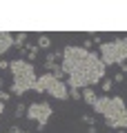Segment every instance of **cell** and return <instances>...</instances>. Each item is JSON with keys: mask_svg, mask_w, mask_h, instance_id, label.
<instances>
[{"mask_svg": "<svg viewBox=\"0 0 127 133\" xmlns=\"http://www.w3.org/2000/svg\"><path fill=\"white\" fill-rule=\"evenodd\" d=\"M105 71H107V66L100 62V56L89 51L87 58L69 73V89H85V87L96 84L103 80Z\"/></svg>", "mask_w": 127, "mask_h": 133, "instance_id": "6da1fadb", "label": "cell"}, {"mask_svg": "<svg viewBox=\"0 0 127 133\" xmlns=\"http://www.w3.org/2000/svg\"><path fill=\"white\" fill-rule=\"evenodd\" d=\"M9 71L14 76V82H11V93L22 95L27 91H33L36 87V69L29 60H22V58H16V60L9 62Z\"/></svg>", "mask_w": 127, "mask_h": 133, "instance_id": "7a4b0ae2", "label": "cell"}, {"mask_svg": "<svg viewBox=\"0 0 127 133\" xmlns=\"http://www.w3.org/2000/svg\"><path fill=\"white\" fill-rule=\"evenodd\" d=\"M98 56L105 66L127 62V36L118 38V40H112V42H103L98 49Z\"/></svg>", "mask_w": 127, "mask_h": 133, "instance_id": "3957f363", "label": "cell"}, {"mask_svg": "<svg viewBox=\"0 0 127 133\" xmlns=\"http://www.w3.org/2000/svg\"><path fill=\"white\" fill-rule=\"evenodd\" d=\"M33 91H38V93H47L51 95V98L56 100H67L69 98V89H67V84L62 80H58V78H54V73L45 71L42 76L36 78V87H33Z\"/></svg>", "mask_w": 127, "mask_h": 133, "instance_id": "277c9868", "label": "cell"}, {"mask_svg": "<svg viewBox=\"0 0 127 133\" xmlns=\"http://www.w3.org/2000/svg\"><path fill=\"white\" fill-rule=\"evenodd\" d=\"M103 118H105V122H107L109 129H118V131L127 129V107H125V102H123L120 95H114L112 98L109 111L103 115Z\"/></svg>", "mask_w": 127, "mask_h": 133, "instance_id": "5b68a950", "label": "cell"}, {"mask_svg": "<svg viewBox=\"0 0 127 133\" xmlns=\"http://www.w3.org/2000/svg\"><path fill=\"white\" fill-rule=\"evenodd\" d=\"M87 49H83V47H71V44H67L65 49H62V71H65V76H69L71 71H74L76 66L80 64V62L87 58Z\"/></svg>", "mask_w": 127, "mask_h": 133, "instance_id": "8992f818", "label": "cell"}, {"mask_svg": "<svg viewBox=\"0 0 127 133\" xmlns=\"http://www.w3.org/2000/svg\"><path fill=\"white\" fill-rule=\"evenodd\" d=\"M51 107L47 104V102H33V104L27 107V111H25V115H27L29 120H33V122L40 127V131L45 129V124L49 122V118H51Z\"/></svg>", "mask_w": 127, "mask_h": 133, "instance_id": "52a82bcc", "label": "cell"}, {"mask_svg": "<svg viewBox=\"0 0 127 133\" xmlns=\"http://www.w3.org/2000/svg\"><path fill=\"white\" fill-rule=\"evenodd\" d=\"M109 104H112V98H107V95H100V98H96V102L91 104V109H94L98 115H105V113L109 111Z\"/></svg>", "mask_w": 127, "mask_h": 133, "instance_id": "ba28073f", "label": "cell"}, {"mask_svg": "<svg viewBox=\"0 0 127 133\" xmlns=\"http://www.w3.org/2000/svg\"><path fill=\"white\" fill-rule=\"evenodd\" d=\"M11 47H14V36L9 31H0V56H5Z\"/></svg>", "mask_w": 127, "mask_h": 133, "instance_id": "9c48e42d", "label": "cell"}, {"mask_svg": "<svg viewBox=\"0 0 127 133\" xmlns=\"http://www.w3.org/2000/svg\"><path fill=\"white\" fill-rule=\"evenodd\" d=\"M96 98H98V95L94 93V89H91V87H85V89L80 91V100H83V102H87V104H94Z\"/></svg>", "mask_w": 127, "mask_h": 133, "instance_id": "30bf717a", "label": "cell"}, {"mask_svg": "<svg viewBox=\"0 0 127 133\" xmlns=\"http://www.w3.org/2000/svg\"><path fill=\"white\" fill-rule=\"evenodd\" d=\"M25 40H27V33H25V31H20V33H16V36H14V44H18V47H22Z\"/></svg>", "mask_w": 127, "mask_h": 133, "instance_id": "8fae6325", "label": "cell"}, {"mask_svg": "<svg viewBox=\"0 0 127 133\" xmlns=\"http://www.w3.org/2000/svg\"><path fill=\"white\" fill-rule=\"evenodd\" d=\"M49 44H51V40H49V36H40V38H38V47H42V49H47Z\"/></svg>", "mask_w": 127, "mask_h": 133, "instance_id": "7c38bea8", "label": "cell"}, {"mask_svg": "<svg viewBox=\"0 0 127 133\" xmlns=\"http://www.w3.org/2000/svg\"><path fill=\"white\" fill-rule=\"evenodd\" d=\"M100 82H103V91H105V93H109L112 87H114V80H109V78H107V80H100Z\"/></svg>", "mask_w": 127, "mask_h": 133, "instance_id": "4fadbf2b", "label": "cell"}, {"mask_svg": "<svg viewBox=\"0 0 127 133\" xmlns=\"http://www.w3.org/2000/svg\"><path fill=\"white\" fill-rule=\"evenodd\" d=\"M45 69H47V71L51 73L54 69H56V62H54V60H49V58H47V60H45Z\"/></svg>", "mask_w": 127, "mask_h": 133, "instance_id": "5bb4252c", "label": "cell"}, {"mask_svg": "<svg viewBox=\"0 0 127 133\" xmlns=\"http://www.w3.org/2000/svg\"><path fill=\"white\" fill-rule=\"evenodd\" d=\"M83 122H85V124H89V127H94V118H89L87 113L83 115Z\"/></svg>", "mask_w": 127, "mask_h": 133, "instance_id": "9a60e30c", "label": "cell"}, {"mask_svg": "<svg viewBox=\"0 0 127 133\" xmlns=\"http://www.w3.org/2000/svg\"><path fill=\"white\" fill-rule=\"evenodd\" d=\"M25 111H27V107H25V104H18V107H16V115H22Z\"/></svg>", "mask_w": 127, "mask_h": 133, "instance_id": "2e32d148", "label": "cell"}, {"mask_svg": "<svg viewBox=\"0 0 127 133\" xmlns=\"http://www.w3.org/2000/svg\"><path fill=\"white\" fill-rule=\"evenodd\" d=\"M71 98H74V100H80V89H71Z\"/></svg>", "mask_w": 127, "mask_h": 133, "instance_id": "e0dca14e", "label": "cell"}, {"mask_svg": "<svg viewBox=\"0 0 127 133\" xmlns=\"http://www.w3.org/2000/svg\"><path fill=\"white\" fill-rule=\"evenodd\" d=\"M11 98V93H5V91H0V102H7Z\"/></svg>", "mask_w": 127, "mask_h": 133, "instance_id": "ac0fdd59", "label": "cell"}, {"mask_svg": "<svg viewBox=\"0 0 127 133\" xmlns=\"http://www.w3.org/2000/svg\"><path fill=\"white\" fill-rule=\"evenodd\" d=\"M125 80V73H116V76H114V82H123Z\"/></svg>", "mask_w": 127, "mask_h": 133, "instance_id": "d6986e66", "label": "cell"}, {"mask_svg": "<svg viewBox=\"0 0 127 133\" xmlns=\"http://www.w3.org/2000/svg\"><path fill=\"white\" fill-rule=\"evenodd\" d=\"M9 133H29V131H22V129H18V127H11Z\"/></svg>", "mask_w": 127, "mask_h": 133, "instance_id": "ffe728a7", "label": "cell"}, {"mask_svg": "<svg viewBox=\"0 0 127 133\" xmlns=\"http://www.w3.org/2000/svg\"><path fill=\"white\" fill-rule=\"evenodd\" d=\"M0 69H9V62H5V60H0Z\"/></svg>", "mask_w": 127, "mask_h": 133, "instance_id": "44dd1931", "label": "cell"}, {"mask_svg": "<svg viewBox=\"0 0 127 133\" xmlns=\"http://www.w3.org/2000/svg\"><path fill=\"white\" fill-rule=\"evenodd\" d=\"M120 69H123V73H127V62H120Z\"/></svg>", "mask_w": 127, "mask_h": 133, "instance_id": "7402d4cb", "label": "cell"}, {"mask_svg": "<svg viewBox=\"0 0 127 133\" xmlns=\"http://www.w3.org/2000/svg\"><path fill=\"white\" fill-rule=\"evenodd\" d=\"M2 111H5V102H0V115H2Z\"/></svg>", "mask_w": 127, "mask_h": 133, "instance_id": "603a6c76", "label": "cell"}, {"mask_svg": "<svg viewBox=\"0 0 127 133\" xmlns=\"http://www.w3.org/2000/svg\"><path fill=\"white\" fill-rule=\"evenodd\" d=\"M118 133H125V131H118Z\"/></svg>", "mask_w": 127, "mask_h": 133, "instance_id": "cb8c5ba5", "label": "cell"}, {"mask_svg": "<svg viewBox=\"0 0 127 133\" xmlns=\"http://www.w3.org/2000/svg\"><path fill=\"white\" fill-rule=\"evenodd\" d=\"M0 84H2V80H0Z\"/></svg>", "mask_w": 127, "mask_h": 133, "instance_id": "d4e9b609", "label": "cell"}, {"mask_svg": "<svg viewBox=\"0 0 127 133\" xmlns=\"http://www.w3.org/2000/svg\"><path fill=\"white\" fill-rule=\"evenodd\" d=\"M7 133H9V131H7Z\"/></svg>", "mask_w": 127, "mask_h": 133, "instance_id": "484cf974", "label": "cell"}]
</instances>
